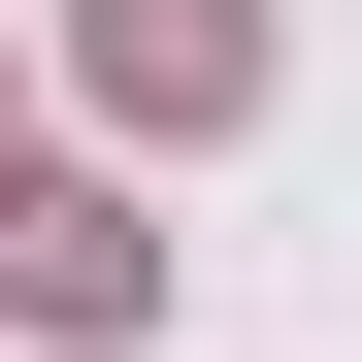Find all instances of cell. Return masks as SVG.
I'll use <instances>...</instances> for the list:
<instances>
[{
    "instance_id": "cell-1",
    "label": "cell",
    "mask_w": 362,
    "mask_h": 362,
    "mask_svg": "<svg viewBox=\"0 0 362 362\" xmlns=\"http://www.w3.org/2000/svg\"><path fill=\"white\" fill-rule=\"evenodd\" d=\"M0 296H33V329H165V230L132 198H0Z\"/></svg>"
},
{
    "instance_id": "cell-2",
    "label": "cell",
    "mask_w": 362,
    "mask_h": 362,
    "mask_svg": "<svg viewBox=\"0 0 362 362\" xmlns=\"http://www.w3.org/2000/svg\"><path fill=\"white\" fill-rule=\"evenodd\" d=\"M99 99H165V132H230V99H264V0H99Z\"/></svg>"
}]
</instances>
